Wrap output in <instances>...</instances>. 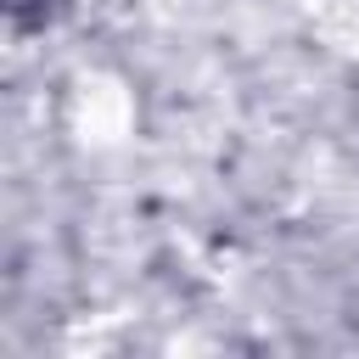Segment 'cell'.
I'll return each instance as SVG.
<instances>
[{"mask_svg": "<svg viewBox=\"0 0 359 359\" xmlns=\"http://www.w3.org/2000/svg\"><path fill=\"white\" fill-rule=\"evenodd\" d=\"M101 0H6L11 28L17 34H50V28H73L84 17H95Z\"/></svg>", "mask_w": 359, "mask_h": 359, "instance_id": "6da1fadb", "label": "cell"}]
</instances>
